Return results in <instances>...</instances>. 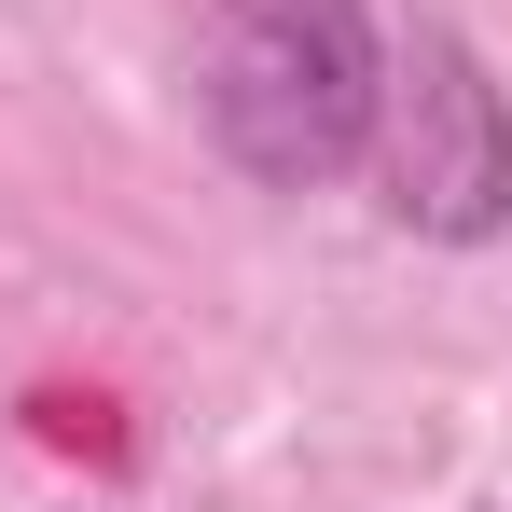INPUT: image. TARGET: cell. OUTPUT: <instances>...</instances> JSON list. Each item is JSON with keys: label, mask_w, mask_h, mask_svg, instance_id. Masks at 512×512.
Wrapping results in <instances>:
<instances>
[{"label": "cell", "mask_w": 512, "mask_h": 512, "mask_svg": "<svg viewBox=\"0 0 512 512\" xmlns=\"http://www.w3.org/2000/svg\"><path fill=\"white\" fill-rule=\"evenodd\" d=\"M374 0H208L194 42V111L222 139V167H250L263 194H319L374 153Z\"/></svg>", "instance_id": "1"}, {"label": "cell", "mask_w": 512, "mask_h": 512, "mask_svg": "<svg viewBox=\"0 0 512 512\" xmlns=\"http://www.w3.org/2000/svg\"><path fill=\"white\" fill-rule=\"evenodd\" d=\"M360 167L388 180V222L429 236V250H485L512 236V97L485 84V56L457 28H416L374 84V153Z\"/></svg>", "instance_id": "2"}]
</instances>
